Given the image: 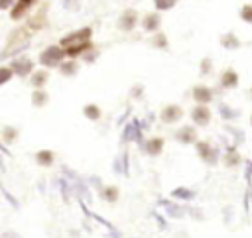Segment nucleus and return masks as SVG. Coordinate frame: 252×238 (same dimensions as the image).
<instances>
[{"label":"nucleus","instance_id":"nucleus-1","mask_svg":"<svg viewBox=\"0 0 252 238\" xmlns=\"http://www.w3.org/2000/svg\"><path fill=\"white\" fill-rule=\"evenodd\" d=\"M61 47H63V51H65L67 57H77L83 51L91 49L93 47L91 45V28H83V30H79V31L63 37L61 39Z\"/></svg>","mask_w":252,"mask_h":238},{"label":"nucleus","instance_id":"nucleus-2","mask_svg":"<svg viewBox=\"0 0 252 238\" xmlns=\"http://www.w3.org/2000/svg\"><path fill=\"white\" fill-rule=\"evenodd\" d=\"M63 57H65L63 47L51 45V47H47V49L41 53L39 61H41V65H45V67H55V65H59V61H61Z\"/></svg>","mask_w":252,"mask_h":238},{"label":"nucleus","instance_id":"nucleus-3","mask_svg":"<svg viewBox=\"0 0 252 238\" xmlns=\"http://www.w3.org/2000/svg\"><path fill=\"white\" fill-rule=\"evenodd\" d=\"M161 122H165V124H173V122H177L181 116H183V110H181V106H177V104H167L163 110H161Z\"/></svg>","mask_w":252,"mask_h":238},{"label":"nucleus","instance_id":"nucleus-4","mask_svg":"<svg viewBox=\"0 0 252 238\" xmlns=\"http://www.w3.org/2000/svg\"><path fill=\"white\" fill-rule=\"evenodd\" d=\"M191 116H193V122H195L197 126H207V124L211 122V110H209L205 104L195 106L193 112H191Z\"/></svg>","mask_w":252,"mask_h":238},{"label":"nucleus","instance_id":"nucleus-5","mask_svg":"<svg viewBox=\"0 0 252 238\" xmlns=\"http://www.w3.org/2000/svg\"><path fill=\"white\" fill-rule=\"evenodd\" d=\"M193 98H195L199 104H207V102H211V98H213V90H211L209 87L199 85V87L193 89Z\"/></svg>","mask_w":252,"mask_h":238},{"label":"nucleus","instance_id":"nucleus-6","mask_svg":"<svg viewBox=\"0 0 252 238\" xmlns=\"http://www.w3.org/2000/svg\"><path fill=\"white\" fill-rule=\"evenodd\" d=\"M175 138H177L181 144H193V142H197V130L191 128V126H183V128L175 134Z\"/></svg>","mask_w":252,"mask_h":238},{"label":"nucleus","instance_id":"nucleus-7","mask_svg":"<svg viewBox=\"0 0 252 238\" xmlns=\"http://www.w3.org/2000/svg\"><path fill=\"white\" fill-rule=\"evenodd\" d=\"M197 151H199L201 159H205V161H209V163H215L217 153H215V149L211 148L209 142H197Z\"/></svg>","mask_w":252,"mask_h":238},{"label":"nucleus","instance_id":"nucleus-8","mask_svg":"<svg viewBox=\"0 0 252 238\" xmlns=\"http://www.w3.org/2000/svg\"><path fill=\"white\" fill-rule=\"evenodd\" d=\"M32 69H33V63H32L28 57L16 59V61L12 63V71H14V73H18V75H28Z\"/></svg>","mask_w":252,"mask_h":238},{"label":"nucleus","instance_id":"nucleus-9","mask_svg":"<svg viewBox=\"0 0 252 238\" xmlns=\"http://www.w3.org/2000/svg\"><path fill=\"white\" fill-rule=\"evenodd\" d=\"M35 0H18L16 4H14V10L10 12V16L14 18V20H20L28 10H30V6L33 4Z\"/></svg>","mask_w":252,"mask_h":238},{"label":"nucleus","instance_id":"nucleus-10","mask_svg":"<svg viewBox=\"0 0 252 238\" xmlns=\"http://www.w3.org/2000/svg\"><path fill=\"white\" fill-rule=\"evenodd\" d=\"M118 26L122 28V30H132L134 26H136V12L134 10H126L122 16H120V20H118Z\"/></svg>","mask_w":252,"mask_h":238},{"label":"nucleus","instance_id":"nucleus-11","mask_svg":"<svg viewBox=\"0 0 252 238\" xmlns=\"http://www.w3.org/2000/svg\"><path fill=\"white\" fill-rule=\"evenodd\" d=\"M163 149V138H152L146 142V151L150 155H159Z\"/></svg>","mask_w":252,"mask_h":238},{"label":"nucleus","instance_id":"nucleus-12","mask_svg":"<svg viewBox=\"0 0 252 238\" xmlns=\"http://www.w3.org/2000/svg\"><path fill=\"white\" fill-rule=\"evenodd\" d=\"M220 83H222V87H226V89H230V87H236L238 85V75L234 73V71H224L222 73V77H220Z\"/></svg>","mask_w":252,"mask_h":238},{"label":"nucleus","instance_id":"nucleus-13","mask_svg":"<svg viewBox=\"0 0 252 238\" xmlns=\"http://www.w3.org/2000/svg\"><path fill=\"white\" fill-rule=\"evenodd\" d=\"M159 16L158 14H148L146 18H144V28L148 30V31H156L158 28H159Z\"/></svg>","mask_w":252,"mask_h":238},{"label":"nucleus","instance_id":"nucleus-14","mask_svg":"<svg viewBox=\"0 0 252 238\" xmlns=\"http://www.w3.org/2000/svg\"><path fill=\"white\" fill-rule=\"evenodd\" d=\"M35 159H37V163H39V165L47 167V165H51V163H53V151H49V149H41V151H37V153H35Z\"/></svg>","mask_w":252,"mask_h":238},{"label":"nucleus","instance_id":"nucleus-15","mask_svg":"<svg viewBox=\"0 0 252 238\" xmlns=\"http://www.w3.org/2000/svg\"><path fill=\"white\" fill-rule=\"evenodd\" d=\"M45 81H47V71H37V73L32 75V85L37 87V89H41L45 85Z\"/></svg>","mask_w":252,"mask_h":238},{"label":"nucleus","instance_id":"nucleus-16","mask_svg":"<svg viewBox=\"0 0 252 238\" xmlns=\"http://www.w3.org/2000/svg\"><path fill=\"white\" fill-rule=\"evenodd\" d=\"M83 112H85V116H87L89 120H98V118H100V108H98L96 104H87Z\"/></svg>","mask_w":252,"mask_h":238},{"label":"nucleus","instance_id":"nucleus-17","mask_svg":"<svg viewBox=\"0 0 252 238\" xmlns=\"http://www.w3.org/2000/svg\"><path fill=\"white\" fill-rule=\"evenodd\" d=\"M2 138H4V142H6V144H12V142H16V138H18V130H14V128L6 126V128H4V132H2Z\"/></svg>","mask_w":252,"mask_h":238},{"label":"nucleus","instance_id":"nucleus-18","mask_svg":"<svg viewBox=\"0 0 252 238\" xmlns=\"http://www.w3.org/2000/svg\"><path fill=\"white\" fill-rule=\"evenodd\" d=\"M32 102H33L35 106H43V104L47 102V92H43V90H35L33 96H32Z\"/></svg>","mask_w":252,"mask_h":238},{"label":"nucleus","instance_id":"nucleus-19","mask_svg":"<svg viewBox=\"0 0 252 238\" xmlns=\"http://www.w3.org/2000/svg\"><path fill=\"white\" fill-rule=\"evenodd\" d=\"M102 195H104V199H106V201H110V203H114V201L118 199V189H116V187H106Z\"/></svg>","mask_w":252,"mask_h":238},{"label":"nucleus","instance_id":"nucleus-20","mask_svg":"<svg viewBox=\"0 0 252 238\" xmlns=\"http://www.w3.org/2000/svg\"><path fill=\"white\" fill-rule=\"evenodd\" d=\"M224 163H226V165H236V163H240V155H238L234 149H230L228 155L224 157Z\"/></svg>","mask_w":252,"mask_h":238},{"label":"nucleus","instance_id":"nucleus-21","mask_svg":"<svg viewBox=\"0 0 252 238\" xmlns=\"http://www.w3.org/2000/svg\"><path fill=\"white\" fill-rule=\"evenodd\" d=\"M158 10H169L171 6H175V0H154Z\"/></svg>","mask_w":252,"mask_h":238},{"label":"nucleus","instance_id":"nucleus-22","mask_svg":"<svg viewBox=\"0 0 252 238\" xmlns=\"http://www.w3.org/2000/svg\"><path fill=\"white\" fill-rule=\"evenodd\" d=\"M220 41L224 47H238V39L232 35H224V37H220Z\"/></svg>","mask_w":252,"mask_h":238},{"label":"nucleus","instance_id":"nucleus-23","mask_svg":"<svg viewBox=\"0 0 252 238\" xmlns=\"http://www.w3.org/2000/svg\"><path fill=\"white\" fill-rule=\"evenodd\" d=\"M77 71V65L75 63H65V65H61V73L63 75H73Z\"/></svg>","mask_w":252,"mask_h":238},{"label":"nucleus","instance_id":"nucleus-24","mask_svg":"<svg viewBox=\"0 0 252 238\" xmlns=\"http://www.w3.org/2000/svg\"><path fill=\"white\" fill-rule=\"evenodd\" d=\"M240 16H242L244 22H252V6H244L242 12H240Z\"/></svg>","mask_w":252,"mask_h":238},{"label":"nucleus","instance_id":"nucleus-25","mask_svg":"<svg viewBox=\"0 0 252 238\" xmlns=\"http://www.w3.org/2000/svg\"><path fill=\"white\" fill-rule=\"evenodd\" d=\"M10 75H12V67H2V79H0V83H2V85L8 83Z\"/></svg>","mask_w":252,"mask_h":238},{"label":"nucleus","instance_id":"nucleus-26","mask_svg":"<svg viewBox=\"0 0 252 238\" xmlns=\"http://www.w3.org/2000/svg\"><path fill=\"white\" fill-rule=\"evenodd\" d=\"M165 43H167V41H165V35H161V33H159V35H156V39H154V45L165 47Z\"/></svg>","mask_w":252,"mask_h":238},{"label":"nucleus","instance_id":"nucleus-27","mask_svg":"<svg viewBox=\"0 0 252 238\" xmlns=\"http://www.w3.org/2000/svg\"><path fill=\"white\" fill-rule=\"evenodd\" d=\"M10 6H12V0H0V8L2 10H8Z\"/></svg>","mask_w":252,"mask_h":238},{"label":"nucleus","instance_id":"nucleus-28","mask_svg":"<svg viewBox=\"0 0 252 238\" xmlns=\"http://www.w3.org/2000/svg\"><path fill=\"white\" fill-rule=\"evenodd\" d=\"M201 67H203V71H209V59H207V61H203V65H201Z\"/></svg>","mask_w":252,"mask_h":238},{"label":"nucleus","instance_id":"nucleus-29","mask_svg":"<svg viewBox=\"0 0 252 238\" xmlns=\"http://www.w3.org/2000/svg\"><path fill=\"white\" fill-rule=\"evenodd\" d=\"M250 122H252V116H250Z\"/></svg>","mask_w":252,"mask_h":238},{"label":"nucleus","instance_id":"nucleus-30","mask_svg":"<svg viewBox=\"0 0 252 238\" xmlns=\"http://www.w3.org/2000/svg\"><path fill=\"white\" fill-rule=\"evenodd\" d=\"M250 92H252V90H250Z\"/></svg>","mask_w":252,"mask_h":238}]
</instances>
